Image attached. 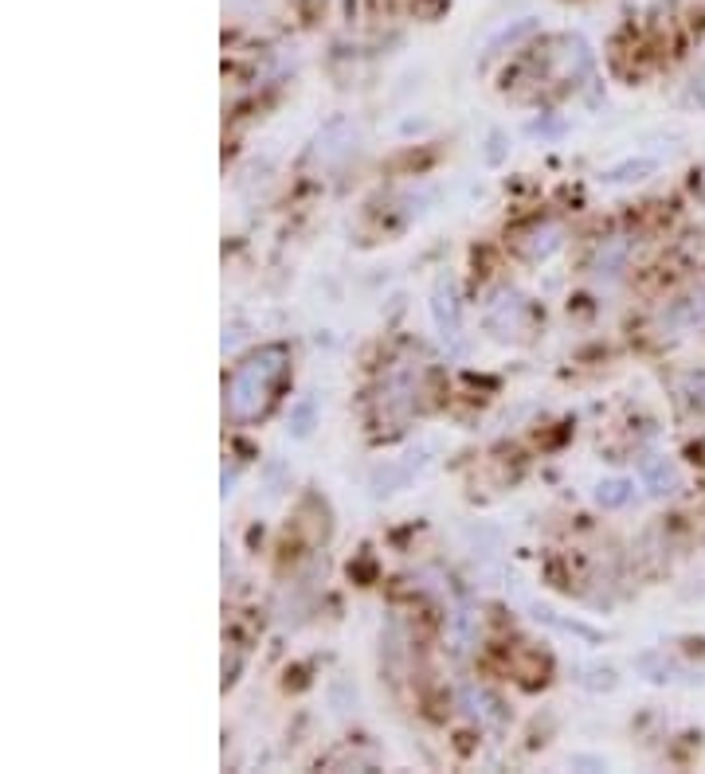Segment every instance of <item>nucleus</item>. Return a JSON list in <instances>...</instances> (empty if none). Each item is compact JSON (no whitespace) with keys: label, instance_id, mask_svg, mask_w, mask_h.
<instances>
[{"label":"nucleus","instance_id":"obj_2","mask_svg":"<svg viewBox=\"0 0 705 774\" xmlns=\"http://www.w3.org/2000/svg\"><path fill=\"white\" fill-rule=\"evenodd\" d=\"M432 318H435V329H439V336H443V345L459 353L462 348V309H459V289H455V282L447 278V274L435 282Z\"/></svg>","mask_w":705,"mask_h":774},{"label":"nucleus","instance_id":"obj_5","mask_svg":"<svg viewBox=\"0 0 705 774\" xmlns=\"http://www.w3.org/2000/svg\"><path fill=\"white\" fill-rule=\"evenodd\" d=\"M627 259H631V239H623V235H611V239H603V243L596 247L592 274H596L600 282L620 278L623 266H627Z\"/></svg>","mask_w":705,"mask_h":774},{"label":"nucleus","instance_id":"obj_7","mask_svg":"<svg viewBox=\"0 0 705 774\" xmlns=\"http://www.w3.org/2000/svg\"><path fill=\"white\" fill-rule=\"evenodd\" d=\"M553 251H561V227L545 224V227H537V231L526 239V254H529V259H549Z\"/></svg>","mask_w":705,"mask_h":774},{"label":"nucleus","instance_id":"obj_10","mask_svg":"<svg viewBox=\"0 0 705 774\" xmlns=\"http://www.w3.org/2000/svg\"><path fill=\"white\" fill-rule=\"evenodd\" d=\"M702 200H705V172H702Z\"/></svg>","mask_w":705,"mask_h":774},{"label":"nucleus","instance_id":"obj_3","mask_svg":"<svg viewBox=\"0 0 705 774\" xmlns=\"http://www.w3.org/2000/svg\"><path fill=\"white\" fill-rule=\"evenodd\" d=\"M697 325H705V286L690 289V294H682L678 301H670L667 313H662V321H658L662 336L694 333Z\"/></svg>","mask_w":705,"mask_h":774},{"label":"nucleus","instance_id":"obj_1","mask_svg":"<svg viewBox=\"0 0 705 774\" xmlns=\"http://www.w3.org/2000/svg\"><path fill=\"white\" fill-rule=\"evenodd\" d=\"M286 365H291V353L282 345H263V348H255L251 356H244L224 388L227 419L232 422L263 419L274 392H279L282 376H286Z\"/></svg>","mask_w":705,"mask_h":774},{"label":"nucleus","instance_id":"obj_6","mask_svg":"<svg viewBox=\"0 0 705 774\" xmlns=\"http://www.w3.org/2000/svg\"><path fill=\"white\" fill-rule=\"evenodd\" d=\"M643 477H647V489L655 497L674 493V486H678V469H674V462H667V457H650L647 466H643Z\"/></svg>","mask_w":705,"mask_h":774},{"label":"nucleus","instance_id":"obj_8","mask_svg":"<svg viewBox=\"0 0 705 774\" xmlns=\"http://www.w3.org/2000/svg\"><path fill=\"white\" fill-rule=\"evenodd\" d=\"M631 481H623V477H611V481H603L600 489H596V504H603V509H623V504L631 501Z\"/></svg>","mask_w":705,"mask_h":774},{"label":"nucleus","instance_id":"obj_4","mask_svg":"<svg viewBox=\"0 0 705 774\" xmlns=\"http://www.w3.org/2000/svg\"><path fill=\"white\" fill-rule=\"evenodd\" d=\"M486 329L494 336H502V341L521 333V329H526V301H521V294L498 289L486 306Z\"/></svg>","mask_w":705,"mask_h":774},{"label":"nucleus","instance_id":"obj_9","mask_svg":"<svg viewBox=\"0 0 705 774\" xmlns=\"http://www.w3.org/2000/svg\"><path fill=\"white\" fill-rule=\"evenodd\" d=\"M678 392H682V403L690 410H705V372H690Z\"/></svg>","mask_w":705,"mask_h":774}]
</instances>
